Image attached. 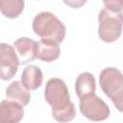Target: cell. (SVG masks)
<instances>
[{
	"label": "cell",
	"instance_id": "1",
	"mask_svg": "<svg viewBox=\"0 0 123 123\" xmlns=\"http://www.w3.org/2000/svg\"><path fill=\"white\" fill-rule=\"evenodd\" d=\"M44 98L52 108L54 119L60 123L72 121L76 116L74 104L70 101L68 88L63 80L50 79L44 88Z\"/></svg>",
	"mask_w": 123,
	"mask_h": 123
},
{
	"label": "cell",
	"instance_id": "6",
	"mask_svg": "<svg viewBox=\"0 0 123 123\" xmlns=\"http://www.w3.org/2000/svg\"><path fill=\"white\" fill-rule=\"evenodd\" d=\"M19 64L13 46L2 42L0 44V78L4 81L11 80L16 74Z\"/></svg>",
	"mask_w": 123,
	"mask_h": 123
},
{
	"label": "cell",
	"instance_id": "10",
	"mask_svg": "<svg viewBox=\"0 0 123 123\" xmlns=\"http://www.w3.org/2000/svg\"><path fill=\"white\" fill-rule=\"evenodd\" d=\"M6 96L8 100L16 102L21 106H27L30 102V92L20 81L12 82L6 88Z\"/></svg>",
	"mask_w": 123,
	"mask_h": 123
},
{
	"label": "cell",
	"instance_id": "3",
	"mask_svg": "<svg viewBox=\"0 0 123 123\" xmlns=\"http://www.w3.org/2000/svg\"><path fill=\"white\" fill-rule=\"evenodd\" d=\"M123 29V12H111L105 8L98 15V36L107 42L111 43L117 40Z\"/></svg>",
	"mask_w": 123,
	"mask_h": 123
},
{
	"label": "cell",
	"instance_id": "13",
	"mask_svg": "<svg viewBox=\"0 0 123 123\" xmlns=\"http://www.w3.org/2000/svg\"><path fill=\"white\" fill-rule=\"evenodd\" d=\"M24 9V1L22 0H1L0 11L2 14L8 18H16Z\"/></svg>",
	"mask_w": 123,
	"mask_h": 123
},
{
	"label": "cell",
	"instance_id": "14",
	"mask_svg": "<svg viewBox=\"0 0 123 123\" xmlns=\"http://www.w3.org/2000/svg\"><path fill=\"white\" fill-rule=\"evenodd\" d=\"M105 9L111 12H122L123 0H108L103 2Z\"/></svg>",
	"mask_w": 123,
	"mask_h": 123
},
{
	"label": "cell",
	"instance_id": "2",
	"mask_svg": "<svg viewBox=\"0 0 123 123\" xmlns=\"http://www.w3.org/2000/svg\"><path fill=\"white\" fill-rule=\"evenodd\" d=\"M33 30L42 40L61 43L65 37L64 24L52 12H41L33 20Z\"/></svg>",
	"mask_w": 123,
	"mask_h": 123
},
{
	"label": "cell",
	"instance_id": "9",
	"mask_svg": "<svg viewBox=\"0 0 123 123\" xmlns=\"http://www.w3.org/2000/svg\"><path fill=\"white\" fill-rule=\"evenodd\" d=\"M43 81V74L41 69L34 64L27 65L21 74V83L28 90L37 89Z\"/></svg>",
	"mask_w": 123,
	"mask_h": 123
},
{
	"label": "cell",
	"instance_id": "7",
	"mask_svg": "<svg viewBox=\"0 0 123 123\" xmlns=\"http://www.w3.org/2000/svg\"><path fill=\"white\" fill-rule=\"evenodd\" d=\"M37 41L29 37H19L13 42L20 64H27L37 59Z\"/></svg>",
	"mask_w": 123,
	"mask_h": 123
},
{
	"label": "cell",
	"instance_id": "11",
	"mask_svg": "<svg viewBox=\"0 0 123 123\" xmlns=\"http://www.w3.org/2000/svg\"><path fill=\"white\" fill-rule=\"evenodd\" d=\"M96 83L94 76L89 72L81 73L75 81V91L79 99L95 93Z\"/></svg>",
	"mask_w": 123,
	"mask_h": 123
},
{
	"label": "cell",
	"instance_id": "8",
	"mask_svg": "<svg viewBox=\"0 0 123 123\" xmlns=\"http://www.w3.org/2000/svg\"><path fill=\"white\" fill-rule=\"evenodd\" d=\"M24 116L23 106L11 101L2 100L0 103V123H19Z\"/></svg>",
	"mask_w": 123,
	"mask_h": 123
},
{
	"label": "cell",
	"instance_id": "16",
	"mask_svg": "<svg viewBox=\"0 0 123 123\" xmlns=\"http://www.w3.org/2000/svg\"><path fill=\"white\" fill-rule=\"evenodd\" d=\"M112 103H113V105L115 106V108H116L119 111L123 112V97H122V98H120V99H119V100H117V101L112 102Z\"/></svg>",
	"mask_w": 123,
	"mask_h": 123
},
{
	"label": "cell",
	"instance_id": "5",
	"mask_svg": "<svg viewBox=\"0 0 123 123\" xmlns=\"http://www.w3.org/2000/svg\"><path fill=\"white\" fill-rule=\"evenodd\" d=\"M79 109L85 117L95 122L107 119L111 112L109 106L95 93L81 98Z\"/></svg>",
	"mask_w": 123,
	"mask_h": 123
},
{
	"label": "cell",
	"instance_id": "4",
	"mask_svg": "<svg viewBox=\"0 0 123 123\" xmlns=\"http://www.w3.org/2000/svg\"><path fill=\"white\" fill-rule=\"evenodd\" d=\"M100 86L112 102L123 97V74L115 67L104 68L99 76Z\"/></svg>",
	"mask_w": 123,
	"mask_h": 123
},
{
	"label": "cell",
	"instance_id": "15",
	"mask_svg": "<svg viewBox=\"0 0 123 123\" xmlns=\"http://www.w3.org/2000/svg\"><path fill=\"white\" fill-rule=\"evenodd\" d=\"M64 3L69 5V6H71V7H73V8H79L80 6H82L83 4L86 3V0L85 1H69V2L68 1H64Z\"/></svg>",
	"mask_w": 123,
	"mask_h": 123
},
{
	"label": "cell",
	"instance_id": "12",
	"mask_svg": "<svg viewBox=\"0 0 123 123\" xmlns=\"http://www.w3.org/2000/svg\"><path fill=\"white\" fill-rule=\"evenodd\" d=\"M61 54V49L59 44L53 41L48 40H42L40 39L37 41V59L50 62L56 61Z\"/></svg>",
	"mask_w": 123,
	"mask_h": 123
}]
</instances>
